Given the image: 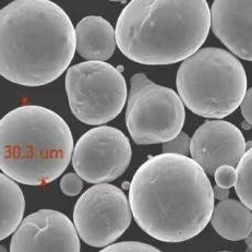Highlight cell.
<instances>
[{"instance_id": "6da1fadb", "label": "cell", "mask_w": 252, "mask_h": 252, "mask_svg": "<svg viewBox=\"0 0 252 252\" xmlns=\"http://www.w3.org/2000/svg\"><path fill=\"white\" fill-rule=\"evenodd\" d=\"M132 215L145 233L164 243L198 236L214 210L213 187L201 166L186 155L150 158L129 187Z\"/></svg>"}, {"instance_id": "7a4b0ae2", "label": "cell", "mask_w": 252, "mask_h": 252, "mask_svg": "<svg viewBox=\"0 0 252 252\" xmlns=\"http://www.w3.org/2000/svg\"><path fill=\"white\" fill-rule=\"evenodd\" d=\"M75 29L50 0H16L0 10V75L23 87L55 81L71 63Z\"/></svg>"}, {"instance_id": "3957f363", "label": "cell", "mask_w": 252, "mask_h": 252, "mask_svg": "<svg viewBox=\"0 0 252 252\" xmlns=\"http://www.w3.org/2000/svg\"><path fill=\"white\" fill-rule=\"evenodd\" d=\"M206 0H131L116 25V41L126 57L151 65L171 64L198 52L208 37Z\"/></svg>"}, {"instance_id": "277c9868", "label": "cell", "mask_w": 252, "mask_h": 252, "mask_svg": "<svg viewBox=\"0 0 252 252\" xmlns=\"http://www.w3.org/2000/svg\"><path fill=\"white\" fill-rule=\"evenodd\" d=\"M72 154L71 130L53 110L25 105L0 119V169L17 183H52L67 169Z\"/></svg>"}, {"instance_id": "5b68a950", "label": "cell", "mask_w": 252, "mask_h": 252, "mask_svg": "<svg viewBox=\"0 0 252 252\" xmlns=\"http://www.w3.org/2000/svg\"><path fill=\"white\" fill-rule=\"evenodd\" d=\"M184 104L201 117L220 119L239 107L247 92V75L233 54L205 47L185 59L176 79Z\"/></svg>"}, {"instance_id": "8992f818", "label": "cell", "mask_w": 252, "mask_h": 252, "mask_svg": "<svg viewBox=\"0 0 252 252\" xmlns=\"http://www.w3.org/2000/svg\"><path fill=\"white\" fill-rule=\"evenodd\" d=\"M185 119L184 102L174 90L152 82L144 73L131 78L126 124L135 143L167 142L181 132Z\"/></svg>"}, {"instance_id": "52a82bcc", "label": "cell", "mask_w": 252, "mask_h": 252, "mask_svg": "<svg viewBox=\"0 0 252 252\" xmlns=\"http://www.w3.org/2000/svg\"><path fill=\"white\" fill-rule=\"evenodd\" d=\"M65 91L72 114L81 123L92 126L117 117L128 95L124 75L105 62H85L69 68Z\"/></svg>"}, {"instance_id": "ba28073f", "label": "cell", "mask_w": 252, "mask_h": 252, "mask_svg": "<svg viewBox=\"0 0 252 252\" xmlns=\"http://www.w3.org/2000/svg\"><path fill=\"white\" fill-rule=\"evenodd\" d=\"M131 208L119 188L98 184L80 196L73 210V223L85 244L108 247L122 237L131 223Z\"/></svg>"}, {"instance_id": "9c48e42d", "label": "cell", "mask_w": 252, "mask_h": 252, "mask_svg": "<svg viewBox=\"0 0 252 252\" xmlns=\"http://www.w3.org/2000/svg\"><path fill=\"white\" fill-rule=\"evenodd\" d=\"M131 155V145L124 132L102 126L89 130L79 139L73 149L72 165L83 180L106 184L125 173Z\"/></svg>"}, {"instance_id": "30bf717a", "label": "cell", "mask_w": 252, "mask_h": 252, "mask_svg": "<svg viewBox=\"0 0 252 252\" xmlns=\"http://www.w3.org/2000/svg\"><path fill=\"white\" fill-rule=\"evenodd\" d=\"M80 248L75 226L55 210H39L27 216L10 244V252H80Z\"/></svg>"}, {"instance_id": "8fae6325", "label": "cell", "mask_w": 252, "mask_h": 252, "mask_svg": "<svg viewBox=\"0 0 252 252\" xmlns=\"http://www.w3.org/2000/svg\"><path fill=\"white\" fill-rule=\"evenodd\" d=\"M247 150L241 131L225 120H210L191 138L190 153L206 174L214 175L221 165H238Z\"/></svg>"}, {"instance_id": "7c38bea8", "label": "cell", "mask_w": 252, "mask_h": 252, "mask_svg": "<svg viewBox=\"0 0 252 252\" xmlns=\"http://www.w3.org/2000/svg\"><path fill=\"white\" fill-rule=\"evenodd\" d=\"M211 27L237 57L252 60V0H214Z\"/></svg>"}, {"instance_id": "4fadbf2b", "label": "cell", "mask_w": 252, "mask_h": 252, "mask_svg": "<svg viewBox=\"0 0 252 252\" xmlns=\"http://www.w3.org/2000/svg\"><path fill=\"white\" fill-rule=\"evenodd\" d=\"M116 32L107 20L98 16L82 19L75 28V50L89 62H105L116 49Z\"/></svg>"}, {"instance_id": "5bb4252c", "label": "cell", "mask_w": 252, "mask_h": 252, "mask_svg": "<svg viewBox=\"0 0 252 252\" xmlns=\"http://www.w3.org/2000/svg\"><path fill=\"white\" fill-rule=\"evenodd\" d=\"M211 224L225 239L244 240L252 231V212L243 202L226 199L214 206Z\"/></svg>"}, {"instance_id": "9a60e30c", "label": "cell", "mask_w": 252, "mask_h": 252, "mask_svg": "<svg viewBox=\"0 0 252 252\" xmlns=\"http://www.w3.org/2000/svg\"><path fill=\"white\" fill-rule=\"evenodd\" d=\"M25 200L21 188L7 175L0 173V240L17 230L23 220Z\"/></svg>"}, {"instance_id": "2e32d148", "label": "cell", "mask_w": 252, "mask_h": 252, "mask_svg": "<svg viewBox=\"0 0 252 252\" xmlns=\"http://www.w3.org/2000/svg\"><path fill=\"white\" fill-rule=\"evenodd\" d=\"M235 190L241 202L252 211V148L248 149L237 165Z\"/></svg>"}, {"instance_id": "e0dca14e", "label": "cell", "mask_w": 252, "mask_h": 252, "mask_svg": "<svg viewBox=\"0 0 252 252\" xmlns=\"http://www.w3.org/2000/svg\"><path fill=\"white\" fill-rule=\"evenodd\" d=\"M99 252H163L149 244L139 241H122L106 247Z\"/></svg>"}, {"instance_id": "ac0fdd59", "label": "cell", "mask_w": 252, "mask_h": 252, "mask_svg": "<svg viewBox=\"0 0 252 252\" xmlns=\"http://www.w3.org/2000/svg\"><path fill=\"white\" fill-rule=\"evenodd\" d=\"M190 143L191 139L189 138V135L185 132H180L176 138L167 141V142H164L162 149L164 153L187 156V154L190 153Z\"/></svg>"}, {"instance_id": "d6986e66", "label": "cell", "mask_w": 252, "mask_h": 252, "mask_svg": "<svg viewBox=\"0 0 252 252\" xmlns=\"http://www.w3.org/2000/svg\"><path fill=\"white\" fill-rule=\"evenodd\" d=\"M214 179L218 187L229 189L235 187L237 181V171L230 165H221L215 170Z\"/></svg>"}, {"instance_id": "ffe728a7", "label": "cell", "mask_w": 252, "mask_h": 252, "mask_svg": "<svg viewBox=\"0 0 252 252\" xmlns=\"http://www.w3.org/2000/svg\"><path fill=\"white\" fill-rule=\"evenodd\" d=\"M60 189L68 196L78 195L83 189V179L78 174H65L60 180Z\"/></svg>"}, {"instance_id": "44dd1931", "label": "cell", "mask_w": 252, "mask_h": 252, "mask_svg": "<svg viewBox=\"0 0 252 252\" xmlns=\"http://www.w3.org/2000/svg\"><path fill=\"white\" fill-rule=\"evenodd\" d=\"M240 109L246 122L252 126V88L247 90L243 102L240 104Z\"/></svg>"}, {"instance_id": "7402d4cb", "label": "cell", "mask_w": 252, "mask_h": 252, "mask_svg": "<svg viewBox=\"0 0 252 252\" xmlns=\"http://www.w3.org/2000/svg\"><path fill=\"white\" fill-rule=\"evenodd\" d=\"M213 193H214V198H216L220 201H224L226 199H228L229 189H223L216 186L215 188H213Z\"/></svg>"}, {"instance_id": "603a6c76", "label": "cell", "mask_w": 252, "mask_h": 252, "mask_svg": "<svg viewBox=\"0 0 252 252\" xmlns=\"http://www.w3.org/2000/svg\"><path fill=\"white\" fill-rule=\"evenodd\" d=\"M246 244H247V252H252V231L246 238Z\"/></svg>"}, {"instance_id": "cb8c5ba5", "label": "cell", "mask_w": 252, "mask_h": 252, "mask_svg": "<svg viewBox=\"0 0 252 252\" xmlns=\"http://www.w3.org/2000/svg\"><path fill=\"white\" fill-rule=\"evenodd\" d=\"M0 252H8V250L4 248V246H2V245H0Z\"/></svg>"}, {"instance_id": "d4e9b609", "label": "cell", "mask_w": 252, "mask_h": 252, "mask_svg": "<svg viewBox=\"0 0 252 252\" xmlns=\"http://www.w3.org/2000/svg\"><path fill=\"white\" fill-rule=\"evenodd\" d=\"M109 1H119V2H126L127 0H109Z\"/></svg>"}, {"instance_id": "484cf974", "label": "cell", "mask_w": 252, "mask_h": 252, "mask_svg": "<svg viewBox=\"0 0 252 252\" xmlns=\"http://www.w3.org/2000/svg\"><path fill=\"white\" fill-rule=\"evenodd\" d=\"M220 252H230V251H220Z\"/></svg>"}]
</instances>
